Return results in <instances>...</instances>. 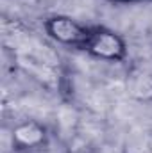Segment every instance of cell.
I'll return each instance as SVG.
<instances>
[{
  "label": "cell",
  "mask_w": 152,
  "mask_h": 153,
  "mask_svg": "<svg viewBox=\"0 0 152 153\" xmlns=\"http://www.w3.org/2000/svg\"><path fill=\"white\" fill-rule=\"evenodd\" d=\"M123 153H152V139L145 130H131L123 143Z\"/></svg>",
  "instance_id": "obj_5"
},
{
  "label": "cell",
  "mask_w": 152,
  "mask_h": 153,
  "mask_svg": "<svg viewBox=\"0 0 152 153\" xmlns=\"http://www.w3.org/2000/svg\"><path fill=\"white\" fill-rule=\"evenodd\" d=\"M45 32L59 45L72 46L75 50H86L91 29L68 16H52L45 22Z\"/></svg>",
  "instance_id": "obj_1"
},
{
  "label": "cell",
  "mask_w": 152,
  "mask_h": 153,
  "mask_svg": "<svg viewBox=\"0 0 152 153\" xmlns=\"http://www.w3.org/2000/svg\"><path fill=\"white\" fill-rule=\"evenodd\" d=\"M113 2H120V4H134V2H149V0H113Z\"/></svg>",
  "instance_id": "obj_6"
},
{
  "label": "cell",
  "mask_w": 152,
  "mask_h": 153,
  "mask_svg": "<svg viewBox=\"0 0 152 153\" xmlns=\"http://www.w3.org/2000/svg\"><path fill=\"white\" fill-rule=\"evenodd\" d=\"M13 139V148L31 152L38 150L47 143V128L39 125L38 121H23L13 128L11 134Z\"/></svg>",
  "instance_id": "obj_3"
},
{
  "label": "cell",
  "mask_w": 152,
  "mask_h": 153,
  "mask_svg": "<svg viewBox=\"0 0 152 153\" xmlns=\"http://www.w3.org/2000/svg\"><path fill=\"white\" fill-rule=\"evenodd\" d=\"M13 153H29V152H23V150H16V148H14V150H13Z\"/></svg>",
  "instance_id": "obj_7"
},
{
  "label": "cell",
  "mask_w": 152,
  "mask_h": 153,
  "mask_svg": "<svg viewBox=\"0 0 152 153\" xmlns=\"http://www.w3.org/2000/svg\"><path fill=\"white\" fill-rule=\"evenodd\" d=\"M90 55L109 61V62H120L127 55V45L120 34H116L109 29H91V34L88 39L86 50Z\"/></svg>",
  "instance_id": "obj_2"
},
{
  "label": "cell",
  "mask_w": 152,
  "mask_h": 153,
  "mask_svg": "<svg viewBox=\"0 0 152 153\" xmlns=\"http://www.w3.org/2000/svg\"><path fill=\"white\" fill-rule=\"evenodd\" d=\"M127 93L136 102H152V73L136 70L127 78Z\"/></svg>",
  "instance_id": "obj_4"
}]
</instances>
